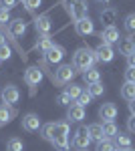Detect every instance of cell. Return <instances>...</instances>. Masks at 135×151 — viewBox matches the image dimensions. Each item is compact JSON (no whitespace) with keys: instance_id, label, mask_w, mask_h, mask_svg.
Masks as SVG:
<instances>
[{"instance_id":"6da1fadb","label":"cell","mask_w":135,"mask_h":151,"mask_svg":"<svg viewBox=\"0 0 135 151\" xmlns=\"http://www.w3.org/2000/svg\"><path fill=\"white\" fill-rule=\"evenodd\" d=\"M97 63V57H95V50H91L89 47H85V48H79L75 55H73V67L75 69H79V70H89L93 69V65Z\"/></svg>"},{"instance_id":"7a4b0ae2","label":"cell","mask_w":135,"mask_h":151,"mask_svg":"<svg viewBox=\"0 0 135 151\" xmlns=\"http://www.w3.org/2000/svg\"><path fill=\"white\" fill-rule=\"evenodd\" d=\"M69 123H55V129H53V137H51V143L58 147V149H69Z\"/></svg>"},{"instance_id":"3957f363","label":"cell","mask_w":135,"mask_h":151,"mask_svg":"<svg viewBox=\"0 0 135 151\" xmlns=\"http://www.w3.org/2000/svg\"><path fill=\"white\" fill-rule=\"evenodd\" d=\"M75 73H77V69H75L73 65H61V67L55 70V83L56 85H67V83L73 81Z\"/></svg>"},{"instance_id":"277c9868","label":"cell","mask_w":135,"mask_h":151,"mask_svg":"<svg viewBox=\"0 0 135 151\" xmlns=\"http://www.w3.org/2000/svg\"><path fill=\"white\" fill-rule=\"evenodd\" d=\"M65 4L69 6V12L75 18V22L87 16V2L85 0H65Z\"/></svg>"},{"instance_id":"5b68a950","label":"cell","mask_w":135,"mask_h":151,"mask_svg":"<svg viewBox=\"0 0 135 151\" xmlns=\"http://www.w3.org/2000/svg\"><path fill=\"white\" fill-rule=\"evenodd\" d=\"M91 135H89V131H87V127H79L77 131H75V135H73V145L77 147V149L81 151H85L87 147L91 145Z\"/></svg>"},{"instance_id":"8992f818","label":"cell","mask_w":135,"mask_h":151,"mask_svg":"<svg viewBox=\"0 0 135 151\" xmlns=\"http://www.w3.org/2000/svg\"><path fill=\"white\" fill-rule=\"evenodd\" d=\"M75 30H77L79 36H89L95 32V24H93V20L89 16H85V18H81V20L75 22Z\"/></svg>"},{"instance_id":"52a82bcc","label":"cell","mask_w":135,"mask_h":151,"mask_svg":"<svg viewBox=\"0 0 135 151\" xmlns=\"http://www.w3.org/2000/svg\"><path fill=\"white\" fill-rule=\"evenodd\" d=\"M95 57H97V60H101V63H111L113 57H115V50H113L111 45L101 42L99 47L95 48Z\"/></svg>"},{"instance_id":"ba28073f","label":"cell","mask_w":135,"mask_h":151,"mask_svg":"<svg viewBox=\"0 0 135 151\" xmlns=\"http://www.w3.org/2000/svg\"><path fill=\"white\" fill-rule=\"evenodd\" d=\"M18 99H20V91L14 85H8V87L2 89V101H4V105H16Z\"/></svg>"},{"instance_id":"9c48e42d","label":"cell","mask_w":135,"mask_h":151,"mask_svg":"<svg viewBox=\"0 0 135 151\" xmlns=\"http://www.w3.org/2000/svg\"><path fill=\"white\" fill-rule=\"evenodd\" d=\"M119 30L115 28V26H105L101 30V42H105V45H115V42H119Z\"/></svg>"},{"instance_id":"30bf717a","label":"cell","mask_w":135,"mask_h":151,"mask_svg":"<svg viewBox=\"0 0 135 151\" xmlns=\"http://www.w3.org/2000/svg\"><path fill=\"white\" fill-rule=\"evenodd\" d=\"M22 129H24V131H28V133L38 131V129H40V119H38V115H34V113L24 115L22 117Z\"/></svg>"},{"instance_id":"8fae6325","label":"cell","mask_w":135,"mask_h":151,"mask_svg":"<svg viewBox=\"0 0 135 151\" xmlns=\"http://www.w3.org/2000/svg\"><path fill=\"white\" fill-rule=\"evenodd\" d=\"M24 81H26V85H30V87H36L38 83L43 81V70L38 69V67H30V69L24 73Z\"/></svg>"},{"instance_id":"7c38bea8","label":"cell","mask_w":135,"mask_h":151,"mask_svg":"<svg viewBox=\"0 0 135 151\" xmlns=\"http://www.w3.org/2000/svg\"><path fill=\"white\" fill-rule=\"evenodd\" d=\"M99 117L103 121H115L117 117V105L115 103H103L99 109Z\"/></svg>"},{"instance_id":"4fadbf2b","label":"cell","mask_w":135,"mask_h":151,"mask_svg":"<svg viewBox=\"0 0 135 151\" xmlns=\"http://www.w3.org/2000/svg\"><path fill=\"white\" fill-rule=\"evenodd\" d=\"M67 117L71 119V121H75V123H79V121H83L85 119V107H81L79 103L71 105L67 111Z\"/></svg>"},{"instance_id":"5bb4252c","label":"cell","mask_w":135,"mask_h":151,"mask_svg":"<svg viewBox=\"0 0 135 151\" xmlns=\"http://www.w3.org/2000/svg\"><path fill=\"white\" fill-rule=\"evenodd\" d=\"M65 58V48L58 47V45H55V47L51 48L48 52H46V60L51 63V65H56V63H61Z\"/></svg>"},{"instance_id":"9a60e30c","label":"cell","mask_w":135,"mask_h":151,"mask_svg":"<svg viewBox=\"0 0 135 151\" xmlns=\"http://www.w3.org/2000/svg\"><path fill=\"white\" fill-rule=\"evenodd\" d=\"M34 28H36L40 35H48L51 28H53V24L48 20V16H38V18H34Z\"/></svg>"},{"instance_id":"2e32d148","label":"cell","mask_w":135,"mask_h":151,"mask_svg":"<svg viewBox=\"0 0 135 151\" xmlns=\"http://www.w3.org/2000/svg\"><path fill=\"white\" fill-rule=\"evenodd\" d=\"M87 131H89L91 139L97 141V143L105 139V133H103V125H101V123H91L89 127H87Z\"/></svg>"},{"instance_id":"e0dca14e","label":"cell","mask_w":135,"mask_h":151,"mask_svg":"<svg viewBox=\"0 0 135 151\" xmlns=\"http://www.w3.org/2000/svg\"><path fill=\"white\" fill-rule=\"evenodd\" d=\"M26 32V22L22 18H16V20H10V35L12 36H22Z\"/></svg>"},{"instance_id":"ac0fdd59","label":"cell","mask_w":135,"mask_h":151,"mask_svg":"<svg viewBox=\"0 0 135 151\" xmlns=\"http://www.w3.org/2000/svg\"><path fill=\"white\" fill-rule=\"evenodd\" d=\"M135 50V40L133 38H119V52L129 57L131 52Z\"/></svg>"},{"instance_id":"d6986e66","label":"cell","mask_w":135,"mask_h":151,"mask_svg":"<svg viewBox=\"0 0 135 151\" xmlns=\"http://www.w3.org/2000/svg\"><path fill=\"white\" fill-rule=\"evenodd\" d=\"M113 143H115L117 149H127V147H131V135L119 131V133L115 135V141H113Z\"/></svg>"},{"instance_id":"ffe728a7","label":"cell","mask_w":135,"mask_h":151,"mask_svg":"<svg viewBox=\"0 0 135 151\" xmlns=\"http://www.w3.org/2000/svg\"><path fill=\"white\" fill-rule=\"evenodd\" d=\"M53 47H55V42H53V38H51L48 35L38 36V40H36V48H38L40 52H48Z\"/></svg>"},{"instance_id":"44dd1931","label":"cell","mask_w":135,"mask_h":151,"mask_svg":"<svg viewBox=\"0 0 135 151\" xmlns=\"http://www.w3.org/2000/svg\"><path fill=\"white\" fill-rule=\"evenodd\" d=\"M101 20L105 22V26H113V22L117 20V10L115 8H105V10H101Z\"/></svg>"},{"instance_id":"7402d4cb","label":"cell","mask_w":135,"mask_h":151,"mask_svg":"<svg viewBox=\"0 0 135 151\" xmlns=\"http://www.w3.org/2000/svg\"><path fill=\"white\" fill-rule=\"evenodd\" d=\"M83 81L87 83V85L99 83V81H101V73H99V70L93 67V69H89V70H85V73H83Z\"/></svg>"},{"instance_id":"603a6c76","label":"cell","mask_w":135,"mask_h":151,"mask_svg":"<svg viewBox=\"0 0 135 151\" xmlns=\"http://www.w3.org/2000/svg\"><path fill=\"white\" fill-rule=\"evenodd\" d=\"M103 133H105V139H111V137H115L117 133H119V129H117V125H115V121H103Z\"/></svg>"},{"instance_id":"cb8c5ba5","label":"cell","mask_w":135,"mask_h":151,"mask_svg":"<svg viewBox=\"0 0 135 151\" xmlns=\"http://www.w3.org/2000/svg\"><path fill=\"white\" fill-rule=\"evenodd\" d=\"M121 97H123L125 101H133L135 99V83H123V87H121Z\"/></svg>"},{"instance_id":"d4e9b609","label":"cell","mask_w":135,"mask_h":151,"mask_svg":"<svg viewBox=\"0 0 135 151\" xmlns=\"http://www.w3.org/2000/svg\"><path fill=\"white\" fill-rule=\"evenodd\" d=\"M12 117H14V111L10 109V105H0V125L8 123Z\"/></svg>"},{"instance_id":"484cf974","label":"cell","mask_w":135,"mask_h":151,"mask_svg":"<svg viewBox=\"0 0 135 151\" xmlns=\"http://www.w3.org/2000/svg\"><path fill=\"white\" fill-rule=\"evenodd\" d=\"M24 149V143L18 137H12V139L6 141V151H22Z\"/></svg>"},{"instance_id":"4316f807","label":"cell","mask_w":135,"mask_h":151,"mask_svg":"<svg viewBox=\"0 0 135 151\" xmlns=\"http://www.w3.org/2000/svg\"><path fill=\"white\" fill-rule=\"evenodd\" d=\"M91 93V97H101L103 93H105V87L101 85V81L99 83H93V85H89V89H87Z\"/></svg>"},{"instance_id":"83f0119b","label":"cell","mask_w":135,"mask_h":151,"mask_svg":"<svg viewBox=\"0 0 135 151\" xmlns=\"http://www.w3.org/2000/svg\"><path fill=\"white\" fill-rule=\"evenodd\" d=\"M117 147H115V143H113L111 139H103L97 143V151H115Z\"/></svg>"},{"instance_id":"f1b7e54d","label":"cell","mask_w":135,"mask_h":151,"mask_svg":"<svg viewBox=\"0 0 135 151\" xmlns=\"http://www.w3.org/2000/svg\"><path fill=\"white\" fill-rule=\"evenodd\" d=\"M67 93L71 99H79V95L83 93V87L81 85H75V83H71V87H67Z\"/></svg>"},{"instance_id":"f546056e","label":"cell","mask_w":135,"mask_h":151,"mask_svg":"<svg viewBox=\"0 0 135 151\" xmlns=\"http://www.w3.org/2000/svg\"><path fill=\"white\" fill-rule=\"evenodd\" d=\"M125 30H127L129 35L135 32V14H129V16L125 18Z\"/></svg>"},{"instance_id":"4dcf8cb0","label":"cell","mask_w":135,"mask_h":151,"mask_svg":"<svg viewBox=\"0 0 135 151\" xmlns=\"http://www.w3.org/2000/svg\"><path fill=\"white\" fill-rule=\"evenodd\" d=\"M91 99H93V97H91L89 91H83V93L79 95V99H77V103H79L81 107H87V105L91 103Z\"/></svg>"},{"instance_id":"1f68e13d","label":"cell","mask_w":135,"mask_h":151,"mask_svg":"<svg viewBox=\"0 0 135 151\" xmlns=\"http://www.w3.org/2000/svg\"><path fill=\"white\" fill-rule=\"evenodd\" d=\"M53 129H55V123H46L45 127H43V137L46 141H51V137H53Z\"/></svg>"},{"instance_id":"d6a6232c","label":"cell","mask_w":135,"mask_h":151,"mask_svg":"<svg viewBox=\"0 0 135 151\" xmlns=\"http://www.w3.org/2000/svg\"><path fill=\"white\" fill-rule=\"evenodd\" d=\"M10 55H12V50H10V47H8V45L0 47V60H8V58H10Z\"/></svg>"},{"instance_id":"836d02e7","label":"cell","mask_w":135,"mask_h":151,"mask_svg":"<svg viewBox=\"0 0 135 151\" xmlns=\"http://www.w3.org/2000/svg\"><path fill=\"white\" fill-rule=\"evenodd\" d=\"M125 81L135 83V67H127V69H125Z\"/></svg>"},{"instance_id":"e575fe53","label":"cell","mask_w":135,"mask_h":151,"mask_svg":"<svg viewBox=\"0 0 135 151\" xmlns=\"http://www.w3.org/2000/svg\"><path fill=\"white\" fill-rule=\"evenodd\" d=\"M71 101H73V99L69 97V93H67V91H65V93H61L58 97H56V103H58V105H69Z\"/></svg>"},{"instance_id":"d590c367","label":"cell","mask_w":135,"mask_h":151,"mask_svg":"<svg viewBox=\"0 0 135 151\" xmlns=\"http://www.w3.org/2000/svg\"><path fill=\"white\" fill-rule=\"evenodd\" d=\"M6 22H10V12L6 8H0V24H6Z\"/></svg>"},{"instance_id":"8d00e7d4","label":"cell","mask_w":135,"mask_h":151,"mask_svg":"<svg viewBox=\"0 0 135 151\" xmlns=\"http://www.w3.org/2000/svg\"><path fill=\"white\" fill-rule=\"evenodd\" d=\"M40 2H43V0H22V4L28 8V10H34V8L40 4Z\"/></svg>"},{"instance_id":"74e56055","label":"cell","mask_w":135,"mask_h":151,"mask_svg":"<svg viewBox=\"0 0 135 151\" xmlns=\"http://www.w3.org/2000/svg\"><path fill=\"white\" fill-rule=\"evenodd\" d=\"M127 129H129L131 133H135V115H131L127 119Z\"/></svg>"},{"instance_id":"f35d334b","label":"cell","mask_w":135,"mask_h":151,"mask_svg":"<svg viewBox=\"0 0 135 151\" xmlns=\"http://www.w3.org/2000/svg\"><path fill=\"white\" fill-rule=\"evenodd\" d=\"M2 2V8H6V10H10L12 6L16 4V0H0Z\"/></svg>"},{"instance_id":"ab89813d","label":"cell","mask_w":135,"mask_h":151,"mask_svg":"<svg viewBox=\"0 0 135 151\" xmlns=\"http://www.w3.org/2000/svg\"><path fill=\"white\" fill-rule=\"evenodd\" d=\"M127 67H135V50L127 57Z\"/></svg>"},{"instance_id":"60d3db41","label":"cell","mask_w":135,"mask_h":151,"mask_svg":"<svg viewBox=\"0 0 135 151\" xmlns=\"http://www.w3.org/2000/svg\"><path fill=\"white\" fill-rule=\"evenodd\" d=\"M129 111H131V115H135V99L129 101Z\"/></svg>"},{"instance_id":"b9f144b4","label":"cell","mask_w":135,"mask_h":151,"mask_svg":"<svg viewBox=\"0 0 135 151\" xmlns=\"http://www.w3.org/2000/svg\"><path fill=\"white\" fill-rule=\"evenodd\" d=\"M4 45H6V36L0 32V47H4Z\"/></svg>"},{"instance_id":"7bdbcfd3","label":"cell","mask_w":135,"mask_h":151,"mask_svg":"<svg viewBox=\"0 0 135 151\" xmlns=\"http://www.w3.org/2000/svg\"><path fill=\"white\" fill-rule=\"evenodd\" d=\"M121 151H133V149H131V147H127V149H121Z\"/></svg>"},{"instance_id":"ee69618b","label":"cell","mask_w":135,"mask_h":151,"mask_svg":"<svg viewBox=\"0 0 135 151\" xmlns=\"http://www.w3.org/2000/svg\"><path fill=\"white\" fill-rule=\"evenodd\" d=\"M97 2H109V0H97Z\"/></svg>"},{"instance_id":"f6af8a7d","label":"cell","mask_w":135,"mask_h":151,"mask_svg":"<svg viewBox=\"0 0 135 151\" xmlns=\"http://www.w3.org/2000/svg\"><path fill=\"white\" fill-rule=\"evenodd\" d=\"M115 151H117V149H115Z\"/></svg>"}]
</instances>
